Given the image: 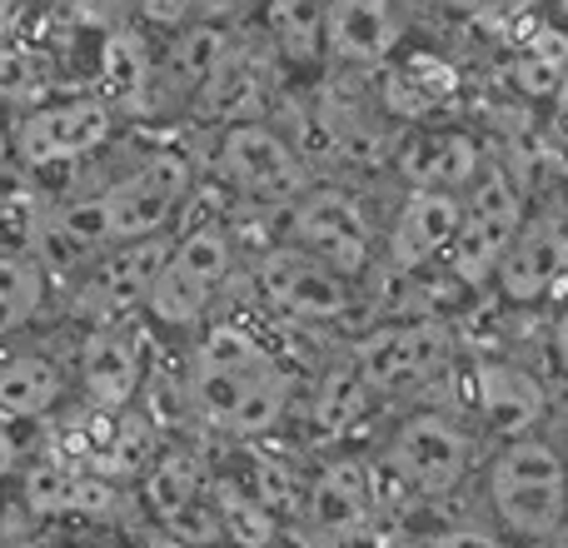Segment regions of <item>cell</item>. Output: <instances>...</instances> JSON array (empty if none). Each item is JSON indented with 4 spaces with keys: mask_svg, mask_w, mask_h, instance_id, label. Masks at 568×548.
Segmentation results:
<instances>
[{
    "mask_svg": "<svg viewBox=\"0 0 568 548\" xmlns=\"http://www.w3.org/2000/svg\"><path fill=\"white\" fill-rule=\"evenodd\" d=\"M294 399L290 369L255 339V334L220 324L200 339L190 364V404L200 419L235 439H260L284 419Z\"/></svg>",
    "mask_w": 568,
    "mask_h": 548,
    "instance_id": "cell-1",
    "label": "cell"
},
{
    "mask_svg": "<svg viewBox=\"0 0 568 548\" xmlns=\"http://www.w3.org/2000/svg\"><path fill=\"white\" fill-rule=\"evenodd\" d=\"M494 519L529 544H549L568 529V469L564 449L539 434L509 439L484 474Z\"/></svg>",
    "mask_w": 568,
    "mask_h": 548,
    "instance_id": "cell-2",
    "label": "cell"
},
{
    "mask_svg": "<svg viewBox=\"0 0 568 548\" xmlns=\"http://www.w3.org/2000/svg\"><path fill=\"white\" fill-rule=\"evenodd\" d=\"M190 185H195L190 155H180V150H150L115 185H105L95 200H85V215L105 250L140 245V240L170 235V220L190 200Z\"/></svg>",
    "mask_w": 568,
    "mask_h": 548,
    "instance_id": "cell-3",
    "label": "cell"
},
{
    "mask_svg": "<svg viewBox=\"0 0 568 548\" xmlns=\"http://www.w3.org/2000/svg\"><path fill=\"white\" fill-rule=\"evenodd\" d=\"M354 374L364 389L379 399H404V394H424L454 369V329L434 314H409L394 324H374L359 334L349 349Z\"/></svg>",
    "mask_w": 568,
    "mask_h": 548,
    "instance_id": "cell-4",
    "label": "cell"
},
{
    "mask_svg": "<svg viewBox=\"0 0 568 548\" xmlns=\"http://www.w3.org/2000/svg\"><path fill=\"white\" fill-rule=\"evenodd\" d=\"M215 175L225 180V190L240 195L245 205L284 210V215L320 185L314 170L304 165V155L294 150V140L284 135L280 125H265V120H245V125L220 130Z\"/></svg>",
    "mask_w": 568,
    "mask_h": 548,
    "instance_id": "cell-5",
    "label": "cell"
},
{
    "mask_svg": "<svg viewBox=\"0 0 568 548\" xmlns=\"http://www.w3.org/2000/svg\"><path fill=\"white\" fill-rule=\"evenodd\" d=\"M230 274H235V240H230V230L220 220L190 225L170 245V260L160 270L155 290H150L145 314L155 324H165V329H190L225 294Z\"/></svg>",
    "mask_w": 568,
    "mask_h": 548,
    "instance_id": "cell-6",
    "label": "cell"
},
{
    "mask_svg": "<svg viewBox=\"0 0 568 548\" xmlns=\"http://www.w3.org/2000/svg\"><path fill=\"white\" fill-rule=\"evenodd\" d=\"M140 504L150 514V529L170 534V539L190 548L225 544L220 509H215V469L190 444H165L160 449V459L140 479Z\"/></svg>",
    "mask_w": 568,
    "mask_h": 548,
    "instance_id": "cell-7",
    "label": "cell"
},
{
    "mask_svg": "<svg viewBox=\"0 0 568 548\" xmlns=\"http://www.w3.org/2000/svg\"><path fill=\"white\" fill-rule=\"evenodd\" d=\"M384 474L414 499H444L474 469V434L439 409H419L394 424L389 444L379 454Z\"/></svg>",
    "mask_w": 568,
    "mask_h": 548,
    "instance_id": "cell-8",
    "label": "cell"
},
{
    "mask_svg": "<svg viewBox=\"0 0 568 548\" xmlns=\"http://www.w3.org/2000/svg\"><path fill=\"white\" fill-rule=\"evenodd\" d=\"M524 195L514 185V175L494 160H484L479 180L464 190V215H459V235H454L449 250V270L459 284L479 290V284L494 280L504 250L514 245V235L524 230Z\"/></svg>",
    "mask_w": 568,
    "mask_h": 548,
    "instance_id": "cell-9",
    "label": "cell"
},
{
    "mask_svg": "<svg viewBox=\"0 0 568 548\" xmlns=\"http://www.w3.org/2000/svg\"><path fill=\"white\" fill-rule=\"evenodd\" d=\"M110 135H115L110 100H95V95L45 100V105H30L10 125V160L20 170L70 165V160H85L95 150H105Z\"/></svg>",
    "mask_w": 568,
    "mask_h": 548,
    "instance_id": "cell-10",
    "label": "cell"
},
{
    "mask_svg": "<svg viewBox=\"0 0 568 548\" xmlns=\"http://www.w3.org/2000/svg\"><path fill=\"white\" fill-rule=\"evenodd\" d=\"M284 245L314 255L334 274L354 280L374 260V225L364 215L359 195L344 185H314L300 205L284 215Z\"/></svg>",
    "mask_w": 568,
    "mask_h": 548,
    "instance_id": "cell-11",
    "label": "cell"
},
{
    "mask_svg": "<svg viewBox=\"0 0 568 548\" xmlns=\"http://www.w3.org/2000/svg\"><path fill=\"white\" fill-rule=\"evenodd\" d=\"M260 294L275 314L294 324H334L354 309V290L344 274H334L329 265H320L314 255L294 245H280L260 260Z\"/></svg>",
    "mask_w": 568,
    "mask_h": 548,
    "instance_id": "cell-12",
    "label": "cell"
},
{
    "mask_svg": "<svg viewBox=\"0 0 568 548\" xmlns=\"http://www.w3.org/2000/svg\"><path fill=\"white\" fill-rule=\"evenodd\" d=\"M75 384L85 394V409L125 414L135 409V394L145 384V354L125 324H95L75 349Z\"/></svg>",
    "mask_w": 568,
    "mask_h": 548,
    "instance_id": "cell-13",
    "label": "cell"
},
{
    "mask_svg": "<svg viewBox=\"0 0 568 548\" xmlns=\"http://www.w3.org/2000/svg\"><path fill=\"white\" fill-rule=\"evenodd\" d=\"M175 235H155L140 240V245H120L90 265L85 274V309L95 324H120L130 309H145L150 290H155L160 270L170 260Z\"/></svg>",
    "mask_w": 568,
    "mask_h": 548,
    "instance_id": "cell-14",
    "label": "cell"
},
{
    "mask_svg": "<svg viewBox=\"0 0 568 548\" xmlns=\"http://www.w3.org/2000/svg\"><path fill=\"white\" fill-rule=\"evenodd\" d=\"M75 384V364H65L45 344H10L0 349V424H36L65 404Z\"/></svg>",
    "mask_w": 568,
    "mask_h": 548,
    "instance_id": "cell-15",
    "label": "cell"
},
{
    "mask_svg": "<svg viewBox=\"0 0 568 548\" xmlns=\"http://www.w3.org/2000/svg\"><path fill=\"white\" fill-rule=\"evenodd\" d=\"M568 274V225L559 215H529L524 230L514 235V245L504 250L494 284L509 304H539Z\"/></svg>",
    "mask_w": 568,
    "mask_h": 548,
    "instance_id": "cell-16",
    "label": "cell"
},
{
    "mask_svg": "<svg viewBox=\"0 0 568 548\" xmlns=\"http://www.w3.org/2000/svg\"><path fill=\"white\" fill-rule=\"evenodd\" d=\"M374 514H379V499H374V484H369V464L359 459L324 464L310 479V489H304V519H310L314 534H324L334 544L359 539L374 524Z\"/></svg>",
    "mask_w": 568,
    "mask_h": 548,
    "instance_id": "cell-17",
    "label": "cell"
},
{
    "mask_svg": "<svg viewBox=\"0 0 568 548\" xmlns=\"http://www.w3.org/2000/svg\"><path fill=\"white\" fill-rule=\"evenodd\" d=\"M459 215H464V195H434V190H409L404 205L394 210V225L384 235L394 270H424L429 260L449 255L454 235H459Z\"/></svg>",
    "mask_w": 568,
    "mask_h": 548,
    "instance_id": "cell-18",
    "label": "cell"
},
{
    "mask_svg": "<svg viewBox=\"0 0 568 548\" xmlns=\"http://www.w3.org/2000/svg\"><path fill=\"white\" fill-rule=\"evenodd\" d=\"M399 175L409 190H434V195H464L484 170V150L464 130H414L399 145Z\"/></svg>",
    "mask_w": 568,
    "mask_h": 548,
    "instance_id": "cell-19",
    "label": "cell"
},
{
    "mask_svg": "<svg viewBox=\"0 0 568 548\" xmlns=\"http://www.w3.org/2000/svg\"><path fill=\"white\" fill-rule=\"evenodd\" d=\"M404 40V16L384 0H334L324 6V50L344 65H384Z\"/></svg>",
    "mask_w": 568,
    "mask_h": 548,
    "instance_id": "cell-20",
    "label": "cell"
},
{
    "mask_svg": "<svg viewBox=\"0 0 568 548\" xmlns=\"http://www.w3.org/2000/svg\"><path fill=\"white\" fill-rule=\"evenodd\" d=\"M474 399H479V414L504 444L509 439H524L534 434V424L544 419V384L534 379L524 364H509V359H484L474 369Z\"/></svg>",
    "mask_w": 568,
    "mask_h": 548,
    "instance_id": "cell-21",
    "label": "cell"
},
{
    "mask_svg": "<svg viewBox=\"0 0 568 548\" xmlns=\"http://www.w3.org/2000/svg\"><path fill=\"white\" fill-rule=\"evenodd\" d=\"M230 55H235V50H230L225 30L210 26V20H190V26H180L175 35L165 40L160 65H155V80L165 90H175V95L200 100V90L215 80V70L225 65Z\"/></svg>",
    "mask_w": 568,
    "mask_h": 548,
    "instance_id": "cell-22",
    "label": "cell"
},
{
    "mask_svg": "<svg viewBox=\"0 0 568 548\" xmlns=\"http://www.w3.org/2000/svg\"><path fill=\"white\" fill-rule=\"evenodd\" d=\"M160 449H165V444H160V424L140 409H125L110 419L105 439H100L85 474H100V479L120 484V489H130V484L140 489V479H145L150 464L160 459Z\"/></svg>",
    "mask_w": 568,
    "mask_h": 548,
    "instance_id": "cell-23",
    "label": "cell"
},
{
    "mask_svg": "<svg viewBox=\"0 0 568 548\" xmlns=\"http://www.w3.org/2000/svg\"><path fill=\"white\" fill-rule=\"evenodd\" d=\"M45 294V260L30 255V250H0V344H10L20 329L40 319Z\"/></svg>",
    "mask_w": 568,
    "mask_h": 548,
    "instance_id": "cell-24",
    "label": "cell"
},
{
    "mask_svg": "<svg viewBox=\"0 0 568 548\" xmlns=\"http://www.w3.org/2000/svg\"><path fill=\"white\" fill-rule=\"evenodd\" d=\"M200 110L215 115L225 130L245 125V120H260V110H265V80H260L255 60L235 50V55L215 70V80L200 90Z\"/></svg>",
    "mask_w": 568,
    "mask_h": 548,
    "instance_id": "cell-25",
    "label": "cell"
},
{
    "mask_svg": "<svg viewBox=\"0 0 568 548\" xmlns=\"http://www.w3.org/2000/svg\"><path fill=\"white\" fill-rule=\"evenodd\" d=\"M105 90H110V110H135L145 105V95L155 90V60H150L145 40L115 30L105 40Z\"/></svg>",
    "mask_w": 568,
    "mask_h": 548,
    "instance_id": "cell-26",
    "label": "cell"
},
{
    "mask_svg": "<svg viewBox=\"0 0 568 548\" xmlns=\"http://www.w3.org/2000/svg\"><path fill=\"white\" fill-rule=\"evenodd\" d=\"M454 85L459 80H454V70L444 60L414 55V60H404V70L389 75V110L404 120H424L429 110H439L454 95Z\"/></svg>",
    "mask_w": 568,
    "mask_h": 548,
    "instance_id": "cell-27",
    "label": "cell"
},
{
    "mask_svg": "<svg viewBox=\"0 0 568 548\" xmlns=\"http://www.w3.org/2000/svg\"><path fill=\"white\" fill-rule=\"evenodd\" d=\"M374 394L364 389V379L354 374V364H339V369H329L320 379V389H314L310 399V424L320 434H329V439H339V434H349L354 424L364 419V409H369Z\"/></svg>",
    "mask_w": 568,
    "mask_h": 548,
    "instance_id": "cell-28",
    "label": "cell"
},
{
    "mask_svg": "<svg viewBox=\"0 0 568 548\" xmlns=\"http://www.w3.org/2000/svg\"><path fill=\"white\" fill-rule=\"evenodd\" d=\"M265 26L275 35V50L290 60H320L324 50V6L310 0H284L265 10Z\"/></svg>",
    "mask_w": 568,
    "mask_h": 548,
    "instance_id": "cell-29",
    "label": "cell"
},
{
    "mask_svg": "<svg viewBox=\"0 0 568 548\" xmlns=\"http://www.w3.org/2000/svg\"><path fill=\"white\" fill-rule=\"evenodd\" d=\"M130 494L120 484L100 479V474H85L75 469L70 479V494H65V519H85V524H115V514H125Z\"/></svg>",
    "mask_w": 568,
    "mask_h": 548,
    "instance_id": "cell-30",
    "label": "cell"
},
{
    "mask_svg": "<svg viewBox=\"0 0 568 548\" xmlns=\"http://www.w3.org/2000/svg\"><path fill=\"white\" fill-rule=\"evenodd\" d=\"M40 85V55L30 50H0V90L6 95H30Z\"/></svg>",
    "mask_w": 568,
    "mask_h": 548,
    "instance_id": "cell-31",
    "label": "cell"
},
{
    "mask_svg": "<svg viewBox=\"0 0 568 548\" xmlns=\"http://www.w3.org/2000/svg\"><path fill=\"white\" fill-rule=\"evenodd\" d=\"M409 548H504V539H494L489 529H439L414 539Z\"/></svg>",
    "mask_w": 568,
    "mask_h": 548,
    "instance_id": "cell-32",
    "label": "cell"
},
{
    "mask_svg": "<svg viewBox=\"0 0 568 548\" xmlns=\"http://www.w3.org/2000/svg\"><path fill=\"white\" fill-rule=\"evenodd\" d=\"M20 474H26V454H20V439L10 424H0V489L6 484H16Z\"/></svg>",
    "mask_w": 568,
    "mask_h": 548,
    "instance_id": "cell-33",
    "label": "cell"
},
{
    "mask_svg": "<svg viewBox=\"0 0 568 548\" xmlns=\"http://www.w3.org/2000/svg\"><path fill=\"white\" fill-rule=\"evenodd\" d=\"M554 359H559V369L568 374V314L554 324Z\"/></svg>",
    "mask_w": 568,
    "mask_h": 548,
    "instance_id": "cell-34",
    "label": "cell"
},
{
    "mask_svg": "<svg viewBox=\"0 0 568 548\" xmlns=\"http://www.w3.org/2000/svg\"><path fill=\"white\" fill-rule=\"evenodd\" d=\"M140 548H190V544H180V539H170V534L150 529V534H145V539H140Z\"/></svg>",
    "mask_w": 568,
    "mask_h": 548,
    "instance_id": "cell-35",
    "label": "cell"
},
{
    "mask_svg": "<svg viewBox=\"0 0 568 548\" xmlns=\"http://www.w3.org/2000/svg\"><path fill=\"white\" fill-rule=\"evenodd\" d=\"M554 110H559V125L568 130V70H564V80H559V90H554Z\"/></svg>",
    "mask_w": 568,
    "mask_h": 548,
    "instance_id": "cell-36",
    "label": "cell"
},
{
    "mask_svg": "<svg viewBox=\"0 0 568 548\" xmlns=\"http://www.w3.org/2000/svg\"><path fill=\"white\" fill-rule=\"evenodd\" d=\"M10 165H16V160H10V130L0 125V175H6Z\"/></svg>",
    "mask_w": 568,
    "mask_h": 548,
    "instance_id": "cell-37",
    "label": "cell"
},
{
    "mask_svg": "<svg viewBox=\"0 0 568 548\" xmlns=\"http://www.w3.org/2000/svg\"><path fill=\"white\" fill-rule=\"evenodd\" d=\"M549 548H568V529L559 534V539H549Z\"/></svg>",
    "mask_w": 568,
    "mask_h": 548,
    "instance_id": "cell-38",
    "label": "cell"
},
{
    "mask_svg": "<svg viewBox=\"0 0 568 548\" xmlns=\"http://www.w3.org/2000/svg\"><path fill=\"white\" fill-rule=\"evenodd\" d=\"M60 548H105V544H60Z\"/></svg>",
    "mask_w": 568,
    "mask_h": 548,
    "instance_id": "cell-39",
    "label": "cell"
},
{
    "mask_svg": "<svg viewBox=\"0 0 568 548\" xmlns=\"http://www.w3.org/2000/svg\"><path fill=\"white\" fill-rule=\"evenodd\" d=\"M564 439H568V434H564ZM564 469H568V444H564Z\"/></svg>",
    "mask_w": 568,
    "mask_h": 548,
    "instance_id": "cell-40",
    "label": "cell"
}]
</instances>
